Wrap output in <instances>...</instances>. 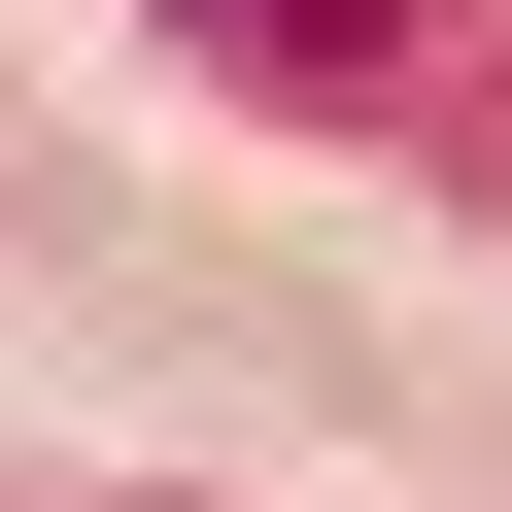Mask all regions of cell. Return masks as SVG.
<instances>
[{
    "label": "cell",
    "instance_id": "1",
    "mask_svg": "<svg viewBox=\"0 0 512 512\" xmlns=\"http://www.w3.org/2000/svg\"><path fill=\"white\" fill-rule=\"evenodd\" d=\"M171 35H239V69H376L410 0H171Z\"/></svg>",
    "mask_w": 512,
    "mask_h": 512
}]
</instances>
